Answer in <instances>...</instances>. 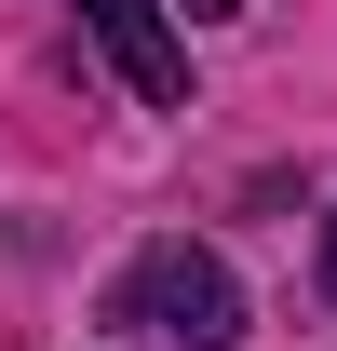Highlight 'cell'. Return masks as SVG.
Wrapping results in <instances>:
<instances>
[{
  "label": "cell",
  "mask_w": 337,
  "mask_h": 351,
  "mask_svg": "<svg viewBox=\"0 0 337 351\" xmlns=\"http://www.w3.org/2000/svg\"><path fill=\"white\" fill-rule=\"evenodd\" d=\"M82 41L122 68L135 108H189V41H175V14H162V0H82Z\"/></svg>",
  "instance_id": "7a4b0ae2"
},
{
  "label": "cell",
  "mask_w": 337,
  "mask_h": 351,
  "mask_svg": "<svg viewBox=\"0 0 337 351\" xmlns=\"http://www.w3.org/2000/svg\"><path fill=\"white\" fill-rule=\"evenodd\" d=\"M324 298H337V230H324Z\"/></svg>",
  "instance_id": "3957f363"
},
{
  "label": "cell",
  "mask_w": 337,
  "mask_h": 351,
  "mask_svg": "<svg viewBox=\"0 0 337 351\" xmlns=\"http://www.w3.org/2000/svg\"><path fill=\"white\" fill-rule=\"evenodd\" d=\"M108 324L122 338H162V351H229L243 338V284H229V257L216 243H135L122 284H108Z\"/></svg>",
  "instance_id": "6da1fadb"
},
{
  "label": "cell",
  "mask_w": 337,
  "mask_h": 351,
  "mask_svg": "<svg viewBox=\"0 0 337 351\" xmlns=\"http://www.w3.org/2000/svg\"><path fill=\"white\" fill-rule=\"evenodd\" d=\"M189 14H243V0H189Z\"/></svg>",
  "instance_id": "277c9868"
}]
</instances>
